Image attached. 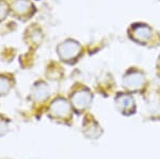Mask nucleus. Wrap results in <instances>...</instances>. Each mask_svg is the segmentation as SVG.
Segmentation results:
<instances>
[{
    "mask_svg": "<svg viewBox=\"0 0 160 159\" xmlns=\"http://www.w3.org/2000/svg\"><path fill=\"white\" fill-rule=\"evenodd\" d=\"M57 52L63 61H73L81 53V46L74 40H66L57 47Z\"/></svg>",
    "mask_w": 160,
    "mask_h": 159,
    "instance_id": "obj_1",
    "label": "nucleus"
},
{
    "mask_svg": "<svg viewBox=\"0 0 160 159\" xmlns=\"http://www.w3.org/2000/svg\"><path fill=\"white\" fill-rule=\"evenodd\" d=\"M72 113V107L71 104L66 99L57 98L55 99L49 106V114L52 117L59 120H65L71 117Z\"/></svg>",
    "mask_w": 160,
    "mask_h": 159,
    "instance_id": "obj_2",
    "label": "nucleus"
},
{
    "mask_svg": "<svg viewBox=\"0 0 160 159\" xmlns=\"http://www.w3.org/2000/svg\"><path fill=\"white\" fill-rule=\"evenodd\" d=\"M93 99L92 93L87 89H81L76 91L72 95V105L77 111H83L91 105Z\"/></svg>",
    "mask_w": 160,
    "mask_h": 159,
    "instance_id": "obj_3",
    "label": "nucleus"
},
{
    "mask_svg": "<svg viewBox=\"0 0 160 159\" xmlns=\"http://www.w3.org/2000/svg\"><path fill=\"white\" fill-rule=\"evenodd\" d=\"M124 87L129 91H138L145 82L144 75L139 71H130L124 77Z\"/></svg>",
    "mask_w": 160,
    "mask_h": 159,
    "instance_id": "obj_4",
    "label": "nucleus"
},
{
    "mask_svg": "<svg viewBox=\"0 0 160 159\" xmlns=\"http://www.w3.org/2000/svg\"><path fill=\"white\" fill-rule=\"evenodd\" d=\"M12 11L16 16L27 17L32 14L33 4L29 0H15L12 3Z\"/></svg>",
    "mask_w": 160,
    "mask_h": 159,
    "instance_id": "obj_5",
    "label": "nucleus"
},
{
    "mask_svg": "<svg viewBox=\"0 0 160 159\" xmlns=\"http://www.w3.org/2000/svg\"><path fill=\"white\" fill-rule=\"evenodd\" d=\"M50 94L49 88L46 83L44 82H38L34 84L32 89V92H31V96L34 99L35 102H42L44 101L48 98Z\"/></svg>",
    "mask_w": 160,
    "mask_h": 159,
    "instance_id": "obj_6",
    "label": "nucleus"
},
{
    "mask_svg": "<svg viewBox=\"0 0 160 159\" xmlns=\"http://www.w3.org/2000/svg\"><path fill=\"white\" fill-rule=\"evenodd\" d=\"M132 35L133 40L140 43H145L152 37V30L145 25H136L132 28Z\"/></svg>",
    "mask_w": 160,
    "mask_h": 159,
    "instance_id": "obj_7",
    "label": "nucleus"
},
{
    "mask_svg": "<svg viewBox=\"0 0 160 159\" xmlns=\"http://www.w3.org/2000/svg\"><path fill=\"white\" fill-rule=\"evenodd\" d=\"M117 106L122 112H131L135 108V101L128 94H120L117 97Z\"/></svg>",
    "mask_w": 160,
    "mask_h": 159,
    "instance_id": "obj_8",
    "label": "nucleus"
},
{
    "mask_svg": "<svg viewBox=\"0 0 160 159\" xmlns=\"http://www.w3.org/2000/svg\"><path fill=\"white\" fill-rule=\"evenodd\" d=\"M12 79L4 75H0V96L6 95L12 88Z\"/></svg>",
    "mask_w": 160,
    "mask_h": 159,
    "instance_id": "obj_9",
    "label": "nucleus"
},
{
    "mask_svg": "<svg viewBox=\"0 0 160 159\" xmlns=\"http://www.w3.org/2000/svg\"><path fill=\"white\" fill-rule=\"evenodd\" d=\"M8 12H9V7L7 2L0 0V20L4 19V17L8 15Z\"/></svg>",
    "mask_w": 160,
    "mask_h": 159,
    "instance_id": "obj_10",
    "label": "nucleus"
},
{
    "mask_svg": "<svg viewBox=\"0 0 160 159\" xmlns=\"http://www.w3.org/2000/svg\"><path fill=\"white\" fill-rule=\"evenodd\" d=\"M8 129H9V122L3 117H0V136L6 135Z\"/></svg>",
    "mask_w": 160,
    "mask_h": 159,
    "instance_id": "obj_11",
    "label": "nucleus"
}]
</instances>
